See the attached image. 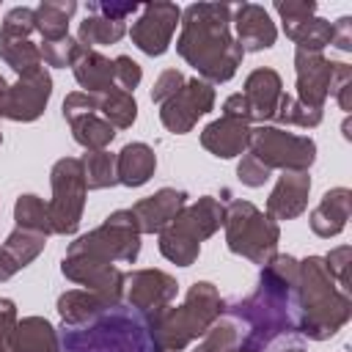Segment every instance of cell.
Listing matches in <instances>:
<instances>
[{
  "instance_id": "cell-1",
  "label": "cell",
  "mask_w": 352,
  "mask_h": 352,
  "mask_svg": "<svg viewBox=\"0 0 352 352\" xmlns=\"http://www.w3.org/2000/svg\"><path fill=\"white\" fill-rule=\"evenodd\" d=\"M297 258L275 256L261 267L253 294L223 308L239 324H248V333H242L245 349L267 352L275 338L297 333Z\"/></svg>"
},
{
  "instance_id": "cell-2",
  "label": "cell",
  "mask_w": 352,
  "mask_h": 352,
  "mask_svg": "<svg viewBox=\"0 0 352 352\" xmlns=\"http://www.w3.org/2000/svg\"><path fill=\"white\" fill-rule=\"evenodd\" d=\"M179 25V55L201 74L204 82H228L245 58L231 33V6L192 3L182 11Z\"/></svg>"
},
{
  "instance_id": "cell-3",
  "label": "cell",
  "mask_w": 352,
  "mask_h": 352,
  "mask_svg": "<svg viewBox=\"0 0 352 352\" xmlns=\"http://www.w3.org/2000/svg\"><path fill=\"white\" fill-rule=\"evenodd\" d=\"M352 316V297L338 286L322 256H308L297 270V333L324 341Z\"/></svg>"
},
{
  "instance_id": "cell-4",
  "label": "cell",
  "mask_w": 352,
  "mask_h": 352,
  "mask_svg": "<svg viewBox=\"0 0 352 352\" xmlns=\"http://www.w3.org/2000/svg\"><path fill=\"white\" fill-rule=\"evenodd\" d=\"M60 352H162L151 319L126 302H118L85 324L58 333Z\"/></svg>"
},
{
  "instance_id": "cell-5",
  "label": "cell",
  "mask_w": 352,
  "mask_h": 352,
  "mask_svg": "<svg viewBox=\"0 0 352 352\" xmlns=\"http://www.w3.org/2000/svg\"><path fill=\"white\" fill-rule=\"evenodd\" d=\"M226 302L220 292L209 280H198L187 289L182 305H168L165 311L148 316L151 330L162 346V352H182L195 338H201L223 314Z\"/></svg>"
},
{
  "instance_id": "cell-6",
  "label": "cell",
  "mask_w": 352,
  "mask_h": 352,
  "mask_svg": "<svg viewBox=\"0 0 352 352\" xmlns=\"http://www.w3.org/2000/svg\"><path fill=\"white\" fill-rule=\"evenodd\" d=\"M223 220L226 206L212 195H201L160 231V253L179 267H190L201 253V242L209 239L223 226Z\"/></svg>"
},
{
  "instance_id": "cell-7",
  "label": "cell",
  "mask_w": 352,
  "mask_h": 352,
  "mask_svg": "<svg viewBox=\"0 0 352 352\" xmlns=\"http://www.w3.org/2000/svg\"><path fill=\"white\" fill-rule=\"evenodd\" d=\"M226 245L231 253L264 267L278 256L280 228L267 212L256 209L250 201H228L226 206Z\"/></svg>"
},
{
  "instance_id": "cell-8",
  "label": "cell",
  "mask_w": 352,
  "mask_h": 352,
  "mask_svg": "<svg viewBox=\"0 0 352 352\" xmlns=\"http://www.w3.org/2000/svg\"><path fill=\"white\" fill-rule=\"evenodd\" d=\"M138 253H140V231L129 209L113 212L99 228L77 236L66 250V256H85L104 264H113V261L132 264Z\"/></svg>"
},
{
  "instance_id": "cell-9",
  "label": "cell",
  "mask_w": 352,
  "mask_h": 352,
  "mask_svg": "<svg viewBox=\"0 0 352 352\" xmlns=\"http://www.w3.org/2000/svg\"><path fill=\"white\" fill-rule=\"evenodd\" d=\"M248 154L270 170H308L316 160V143L308 135H294L280 126H250Z\"/></svg>"
},
{
  "instance_id": "cell-10",
  "label": "cell",
  "mask_w": 352,
  "mask_h": 352,
  "mask_svg": "<svg viewBox=\"0 0 352 352\" xmlns=\"http://www.w3.org/2000/svg\"><path fill=\"white\" fill-rule=\"evenodd\" d=\"M50 184H52V201L47 204L50 220H52V234H74L82 220L85 209V179H82V165L77 157H63L52 165L50 170Z\"/></svg>"
},
{
  "instance_id": "cell-11",
  "label": "cell",
  "mask_w": 352,
  "mask_h": 352,
  "mask_svg": "<svg viewBox=\"0 0 352 352\" xmlns=\"http://www.w3.org/2000/svg\"><path fill=\"white\" fill-rule=\"evenodd\" d=\"M33 33H36L33 8L16 6L6 14L3 28H0V58L16 74H25L41 66V52H38V44L33 41Z\"/></svg>"
},
{
  "instance_id": "cell-12",
  "label": "cell",
  "mask_w": 352,
  "mask_h": 352,
  "mask_svg": "<svg viewBox=\"0 0 352 352\" xmlns=\"http://www.w3.org/2000/svg\"><path fill=\"white\" fill-rule=\"evenodd\" d=\"M63 118L72 126V138L85 151H102L116 138V126L102 118L99 113V96L85 91H72L63 99Z\"/></svg>"
},
{
  "instance_id": "cell-13",
  "label": "cell",
  "mask_w": 352,
  "mask_h": 352,
  "mask_svg": "<svg viewBox=\"0 0 352 352\" xmlns=\"http://www.w3.org/2000/svg\"><path fill=\"white\" fill-rule=\"evenodd\" d=\"M275 11L280 14L283 33L297 44V50L305 52H322L333 41V22L314 16L316 3L314 0H275Z\"/></svg>"
},
{
  "instance_id": "cell-14",
  "label": "cell",
  "mask_w": 352,
  "mask_h": 352,
  "mask_svg": "<svg viewBox=\"0 0 352 352\" xmlns=\"http://www.w3.org/2000/svg\"><path fill=\"white\" fill-rule=\"evenodd\" d=\"M212 107H214V88L201 77H192L184 80V85L160 104V121L168 132L184 135L198 124V118L212 113Z\"/></svg>"
},
{
  "instance_id": "cell-15",
  "label": "cell",
  "mask_w": 352,
  "mask_h": 352,
  "mask_svg": "<svg viewBox=\"0 0 352 352\" xmlns=\"http://www.w3.org/2000/svg\"><path fill=\"white\" fill-rule=\"evenodd\" d=\"M182 22V8L176 3H148L140 8L138 22H132V44L146 55H162L170 47L173 30Z\"/></svg>"
},
{
  "instance_id": "cell-16",
  "label": "cell",
  "mask_w": 352,
  "mask_h": 352,
  "mask_svg": "<svg viewBox=\"0 0 352 352\" xmlns=\"http://www.w3.org/2000/svg\"><path fill=\"white\" fill-rule=\"evenodd\" d=\"M176 289V278L162 270H132L124 275V302L146 316L165 311L173 302Z\"/></svg>"
},
{
  "instance_id": "cell-17",
  "label": "cell",
  "mask_w": 352,
  "mask_h": 352,
  "mask_svg": "<svg viewBox=\"0 0 352 352\" xmlns=\"http://www.w3.org/2000/svg\"><path fill=\"white\" fill-rule=\"evenodd\" d=\"M52 96V77L44 66H36L16 77L6 94V118L11 121H36Z\"/></svg>"
},
{
  "instance_id": "cell-18",
  "label": "cell",
  "mask_w": 352,
  "mask_h": 352,
  "mask_svg": "<svg viewBox=\"0 0 352 352\" xmlns=\"http://www.w3.org/2000/svg\"><path fill=\"white\" fill-rule=\"evenodd\" d=\"M333 60H327L322 52H294V69H297V102H302L311 110L324 107L327 94H330V80H333Z\"/></svg>"
},
{
  "instance_id": "cell-19",
  "label": "cell",
  "mask_w": 352,
  "mask_h": 352,
  "mask_svg": "<svg viewBox=\"0 0 352 352\" xmlns=\"http://www.w3.org/2000/svg\"><path fill=\"white\" fill-rule=\"evenodd\" d=\"M231 25L236 28V44L242 52H261L270 50L278 38L275 22L270 19L264 6L256 3H239L231 6Z\"/></svg>"
},
{
  "instance_id": "cell-20",
  "label": "cell",
  "mask_w": 352,
  "mask_h": 352,
  "mask_svg": "<svg viewBox=\"0 0 352 352\" xmlns=\"http://www.w3.org/2000/svg\"><path fill=\"white\" fill-rule=\"evenodd\" d=\"M187 206V192L176 187H162L148 198H140L132 204V217L138 223L140 234H160L165 226L173 223V217Z\"/></svg>"
},
{
  "instance_id": "cell-21",
  "label": "cell",
  "mask_w": 352,
  "mask_h": 352,
  "mask_svg": "<svg viewBox=\"0 0 352 352\" xmlns=\"http://www.w3.org/2000/svg\"><path fill=\"white\" fill-rule=\"evenodd\" d=\"M311 192L308 170H283L267 198V214L272 220H294L305 212Z\"/></svg>"
},
{
  "instance_id": "cell-22",
  "label": "cell",
  "mask_w": 352,
  "mask_h": 352,
  "mask_svg": "<svg viewBox=\"0 0 352 352\" xmlns=\"http://www.w3.org/2000/svg\"><path fill=\"white\" fill-rule=\"evenodd\" d=\"M283 94V85H280V74L275 69H256L248 74L245 80V88H242V99L248 104V113H250V124L258 121H272L275 110H278V99Z\"/></svg>"
},
{
  "instance_id": "cell-23",
  "label": "cell",
  "mask_w": 352,
  "mask_h": 352,
  "mask_svg": "<svg viewBox=\"0 0 352 352\" xmlns=\"http://www.w3.org/2000/svg\"><path fill=\"white\" fill-rule=\"evenodd\" d=\"M248 138H250V124H245L239 118L220 116L217 121L204 126L201 146L206 151H212L214 157H220V160H231V157H236L248 148Z\"/></svg>"
},
{
  "instance_id": "cell-24",
  "label": "cell",
  "mask_w": 352,
  "mask_h": 352,
  "mask_svg": "<svg viewBox=\"0 0 352 352\" xmlns=\"http://www.w3.org/2000/svg\"><path fill=\"white\" fill-rule=\"evenodd\" d=\"M44 245H47L44 234H36L28 228H14L0 248V283L8 280L11 275H16L19 270H25L44 250Z\"/></svg>"
},
{
  "instance_id": "cell-25",
  "label": "cell",
  "mask_w": 352,
  "mask_h": 352,
  "mask_svg": "<svg viewBox=\"0 0 352 352\" xmlns=\"http://www.w3.org/2000/svg\"><path fill=\"white\" fill-rule=\"evenodd\" d=\"M352 209V192L349 187H333L322 195V201L311 209V228L316 236H336L344 231Z\"/></svg>"
},
{
  "instance_id": "cell-26",
  "label": "cell",
  "mask_w": 352,
  "mask_h": 352,
  "mask_svg": "<svg viewBox=\"0 0 352 352\" xmlns=\"http://www.w3.org/2000/svg\"><path fill=\"white\" fill-rule=\"evenodd\" d=\"M113 305H118L113 297H107L102 292H91V289H69L58 297V314H60L63 327L85 324Z\"/></svg>"
},
{
  "instance_id": "cell-27",
  "label": "cell",
  "mask_w": 352,
  "mask_h": 352,
  "mask_svg": "<svg viewBox=\"0 0 352 352\" xmlns=\"http://www.w3.org/2000/svg\"><path fill=\"white\" fill-rule=\"evenodd\" d=\"M157 170V154L146 143H126L116 154V176L124 187H143Z\"/></svg>"
},
{
  "instance_id": "cell-28",
  "label": "cell",
  "mask_w": 352,
  "mask_h": 352,
  "mask_svg": "<svg viewBox=\"0 0 352 352\" xmlns=\"http://www.w3.org/2000/svg\"><path fill=\"white\" fill-rule=\"evenodd\" d=\"M74 80L80 82V88L85 94H107L110 88H116V72H113V60L104 58L96 50H82L80 58L74 60Z\"/></svg>"
},
{
  "instance_id": "cell-29",
  "label": "cell",
  "mask_w": 352,
  "mask_h": 352,
  "mask_svg": "<svg viewBox=\"0 0 352 352\" xmlns=\"http://www.w3.org/2000/svg\"><path fill=\"white\" fill-rule=\"evenodd\" d=\"M124 33H126V19L104 16V14L94 11L91 6H85V19L80 22L77 41H80L85 50H94V47H104V44L121 41Z\"/></svg>"
},
{
  "instance_id": "cell-30",
  "label": "cell",
  "mask_w": 352,
  "mask_h": 352,
  "mask_svg": "<svg viewBox=\"0 0 352 352\" xmlns=\"http://www.w3.org/2000/svg\"><path fill=\"white\" fill-rule=\"evenodd\" d=\"M77 3L74 0H44L33 8L36 16V33L41 41H58L69 36V19L74 16Z\"/></svg>"
},
{
  "instance_id": "cell-31",
  "label": "cell",
  "mask_w": 352,
  "mask_h": 352,
  "mask_svg": "<svg viewBox=\"0 0 352 352\" xmlns=\"http://www.w3.org/2000/svg\"><path fill=\"white\" fill-rule=\"evenodd\" d=\"M19 352H60L58 330L44 316H25L16 322Z\"/></svg>"
},
{
  "instance_id": "cell-32",
  "label": "cell",
  "mask_w": 352,
  "mask_h": 352,
  "mask_svg": "<svg viewBox=\"0 0 352 352\" xmlns=\"http://www.w3.org/2000/svg\"><path fill=\"white\" fill-rule=\"evenodd\" d=\"M99 113L116 129H126L138 118V102L132 94H126L121 88H110L107 94H99Z\"/></svg>"
},
{
  "instance_id": "cell-33",
  "label": "cell",
  "mask_w": 352,
  "mask_h": 352,
  "mask_svg": "<svg viewBox=\"0 0 352 352\" xmlns=\"http://www.w3.org/2000/svg\"><path fill=\"white\" fill-rule=\"evenodd\" d=\"M82 179H85V187L88 190H104V187H113L118 184V176H116V154H110L107 148L102 151H85L82 160Z\"/></svg>"
},
{
  "instance_id": "cell-34",
  "label": "cell",
  "mask_w": 352,
  "mask_h": 352,
  "mask_svg": "<svg viewBox=\"0 0 352 352\" xmlns=\"http://www.w3.org/2000/svg\"><path fill=\"white\" fill-rule=\"evenodd\" d=\"M14 220H16V228H28V231H36V234H44V236L52 234L50 209L33 192H25V195L16 198V204H14Z\"/></svg>"
},
{
  "instance_id": "cell-35",
  "label": "cell",
  "mask_w": 352,
  "mask_h": 352,
  "mask_svg": "<svg viewBox=\"0 0 352 352\" xmlns=\"http://www.w3.org/2000/svg\"><path fill=\"white\" fill-rule=\"evenodd\" d=\"M239 344H242V327L234 316H226V319H217L201 336V344L192 352H231Z\"/></svg>"
},
{
  "instance_id": "cell-36",
  "label": "cell",
  "mask_w": 352,
  "mask_h": 352,
  "mask_svg": "<svg viewBox=\"0 0 352 352\" xmlns=\"http://www.w3.org/2000/svg\"><path fill=\"white\" fill-rule=\"evenodd\" d=\"M272 121L286 124V126H305V129H308V126H319L322 113L305 107L302 102H297V99L289 96V94H280V99H278V110H275Z\"/></svg>"
},
{
  "instance_id": "cell-37",
  "label": "cell",
  "mask_w": 352,
  "mask_h": 352,
  "mask_svg": "<svg viewBox=\"0 0 352 352\" xmlns=\"http://www.w3.org/2000/svg\"><path fill=\"white\" fill-rule=\"evenodd\" d=\"M82 50H85V47H82L77 38H72V36L58 38V41H41V44H38L41 63H47V66H58V69L74 66V60L80 58Z\"/></svg>"
},
{
  "instance_id": "cell-38",
  "label": "cell",
  "mask_w": 352,
  "mask_h": 352,
  "mask_svg": "<svg viewBox=\"0 0 352 352\" xmlns=\"http://www.w3.org/2000/svg\"><path fill=\"white\" fill-rule=\"evenodd\" d=\"M16 305L8 297H0V352H19L16 346Z\"/></svg>"
},
{
  "instance_id": "cell-39",
  "label": "cell",
  "mask_w": 352,
  "mask_h": 352,
  "mask_svg": "<svg viewBox=\"0 0 352 352\" xmlns=\"http://www.w3.org/2000/svg\"><path fill=\"white\" fill-rule=\"evenodd\" d=\"M330 94L341 104L344 113L352 110V66L349 63H336L333 66V80H330Z\"/></svg>"
},
{
  "instance_id": "cell-40",
  "label": "cell",
  "mask_w": 352,
  "mask_h": 352,
  "mask_svg": "<svg viewBox=\"0 0 352 352\" xmlns=\"http://www.w3.org/2000/svg\"><path fill=\"white\" fill-rule=\"evenodd\" d=\"M113 72H116V82H118V88H121V91L132 94V91L140 85V77H143L140 63H138V60H132L129 55H118V58L113 60Z\"/></svg>"
},
{
  "instance_id": "cell-41",
  "label": "cell",
  "mask_w": 352,
  "mask_h": 352,
  "mask_svg": "<svg viewBox=\"0 0 352 352\" xmlns=\"http://www.w3.org/2000/svg\"><path fill=\"white\" fill-rule=\"evenodd\" d=\"M349 256H352V248L349 245H341V248H336V250H330L327 256H322L324 258V267L333 272V278L338 280V286L341 289H352L349 286Z\"/></svg>"
},
{
  "instance_id": "cell-42",
  "label": "cell",
  "mask_w": 352,
  "mask_h": 352,
  "mask_svg": "<svg viewBox=\"0 0 352 352\" xmlns=\"http://www.w3.org/2000/svg\"><path fill=\"white\" fill-rule=\"evenodd\" d=\"M236 176H239V182H242V184H248V187H261V184L272 176V170H270V168H264L253 154H245V157H242V162L236 165Z\"/></svg>"
},
{
  "instance_id": "cell-43",
  "label": "cell",
  "mask_w": 352,
  "mask_h": 352,
  "mask_svg": "<svg viewBox=\"0 0 352 352\" xmlns=\"http://www.w3.org/2000/svg\"><path fill=\"white\" fill-rule=\"evenodd\" d=\"M182 85H184V74H182L179 69H165V72L157 77L154 88H151V102L162 104V102L170 99Z\"/></svg>"
},
{
  "instance_id": "cell-44",
  "label": "cell",
  "mask_w": 352,
  "mask_h": 352,
  "mask_svg": "<svg viewBox=\"0 0 352 352\" xmlns=\"http://www.w3.org/2000/svg\"><path fill=\"white\" fill-rule=\"evenodd\" d=\"M94 11H99V14H104V16H116V19H126V16H132V14H138L140 11V6L138 3H107V0H91L88 3Z\"/></svg>"
},
{
  "instance_id": "cell-45",
  "label": "cell",
  "mask_w": 352,
  "mask_h": 352,
  "mask_svg": "<svg viewBox=\"0 0 352 352\" xmlns=\"http://www.w3.org/2000/svg\"><path fill=\"white\" fill-rule=\"evenodd\" d=\"M333 47H338L341 52H349L352 50V19L349 16H341L338 22H333Z\"/></svg>"
},
{
  "instance_id": "cell-46",
  "label": "cell",
  "mask_w": 352,
  "mask_h": 352,
  "mask_svg": "<svg viewBox=\"0 0 352 352\" xmlns=\"http://www.w3.org/2000/svg\"><path fill=\"white\" fill-rule=\"evenodd\" d=\"M6 94H8V82L0 74V118H6Z\"/></svg>"
},
{
  "instance_id": "cell-47",
  "label": "cell",
  "mask_w": 352,
  "mask_h": 352,
  "mask_svg": "<svg viewBox=\"0 0 352 352\" xmlns=\"http://www.w3.org/2000/svg\"><path fill=\"white\" fill-rule=\"evenodd\" d=\"M280 352H305V349H302V346H283Z\"/></svg>"
},
{
  "instance_id": "cell-48",
  "label": "cell",
  "mask_w": 352,
  "mask_h": 352,
  "mask_svg": "<svg viewBox=\"0 0 352 352\" xmlns=\"http://www.w3.org/2000/svg\"><path fill=\"white\" fill-rule=\"evenodd\" d=\"M231 352H250V349H245V346L239 344V346H236V349H231Z\"/></svg>"
},
{
  "instance_id": "cell-49",
  "label": "cell",
  "mask_w": 352,
  "mask_h": 352,
  "mask_svg": "<svg viewBox=\"0 0 352 352\" xmlns=\"http://www.w3.org/2000/svg\"><path fill=\"white\" fill-rule=\"evenodd\" d=\"M0 143H3V135H0Z\"/></svg>"
}]
</instances>
